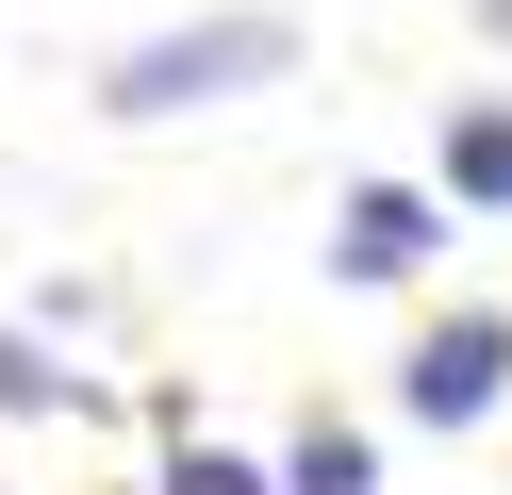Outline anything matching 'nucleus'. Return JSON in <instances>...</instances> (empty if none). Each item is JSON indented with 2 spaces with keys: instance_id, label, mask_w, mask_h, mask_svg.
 Returning a JSON list of instances; mask_svg holds the SVG:
<instances>
[{
  "instance_id": "1",
  "label": "nucleus",
  "mask_w": 512,
  "mask_h": 495,
  "mask_svg": "<svg viewBox=\"0 0 512 495\" xmlns=\"http://www.w3.org/2000/svg\"><path fill=\"white\" fill-rule=\"evenodd\" d=\"M298 66V17H199V33H149V50H116V116H199V99H248Z\"/></svg>"
},
{
  "instance_id": "4",
  "label": "nucleus",
  "mask_w": 512,
  "mask_h": 495,
  "mask_svg": "<svg viewBox=\"0 0 512 495\" xmlns=\"http://www.w3.org/2000/svg\"><path fill=\"white\" fill-rule=\"evenodd\" d=\"M446 198H479V215H512V99H479V116H446Z\"/></svg>"
},
{
  "instance_id": "3",
  "label": "nucleus",
  "mask_w": 512,
  "mask_h": 495,
  "mask_svg": "<svg viewBox=\"0 0 512 495\" xmlns=\"http://www.w3.org/2000/svg\"><path fill=\"white\" fill-rule=\"evenodd\" d=\"M430 248H446V231H430V198H413V182H364V198H347V231H331L347 281H413Z\"/></svg>"
},
{
  "instance_id": "8",
  "label": "nucleus",
  "mask_w": 512,
  "mask_h": 495,
  "mask_svg": "<svg viewBox=\"0 0 512 495\" xmlns=\"http://www.w3.org/2000/svg\"><path fill=\"white\" fill-rule=\"evenodd\" d=\"M479 17H496V33H512V0H479Z\"/></svg>"
},
{
  "instance_id": "5",
  "label": "nucleus",
  "mask_w": 512,
  "mask_h": 495,
  "mask_svg": "<svg viewBox=\"0 0 512 495\" xmlns=\"http://www.w3.org/2000/svg\"><path fill=\"white\" fill-rule=\"evenodd\" d=\"M364 479H380L364 429H331V413H314V429H298V462H281V495H364Z\"/></svg>"
},
{
  "instance_id": "7",
  "label": "nucleus",
  "mask_w": 512,
  "mask_h": 495,
  "mask_svg": "<svg viewBox=\"0 0 512 495\" xmlns=\"http://www.w3.org/2000/svg\"><path fill=\"white\" fill-rule=\"evenodd\" d=\"M166 495H265V479H248V462H215V446H182V479Z\"/></svg>"
},
{
  "instance_id": "6",
  "label": "nucleus",
  "mask_w": 512,
  "mask_h": 495,
  "mask_svg": "<svg viewBox=\"0 0 512 495\" xmlns=\"http://www.w3.org/2000/svg\"><path fill=\"white\" fill-rule=\"evenodd\" d=\"M0 413H67V363H34L17 330H0Z\"/></svg>"
},
{
  "instance_id": "2",
  "label": "nucleus",
  "mask_w": 512,
  "mask_h": 495,
  "mask_svg": "<svg viewBox=\"0 0 512 495\" xmlns=\"http://www.w3.org/2000/svg\"><path fill=\"white\" fill-rule=\"evenodd\" d=\"M397 396H413L430 429H479V413L512 396V330H496V314H446L430 347H413V380H397Z\"/></svg>"
}]
</instances>
